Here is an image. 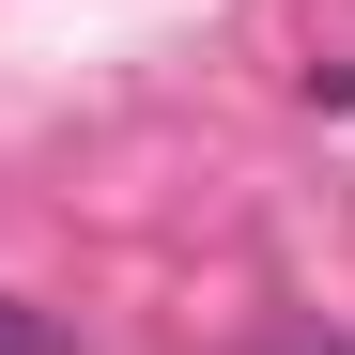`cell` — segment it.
<instances>
[{
	"mask_svg": "<svg viewBox=\"0 0 355 355\" xmlns=\"http://www.w3.org/2000/svg\"><path fill=\"white\" fill-rule=\"evenodd\" d=\"M0 355H62V324H46L31 293H0Z\"/></svg>",
	"mask_w": 355,
	"mask_h": 355,
	"instance_id": "obj_1",
	"label": "cell"
}]
</instances>
